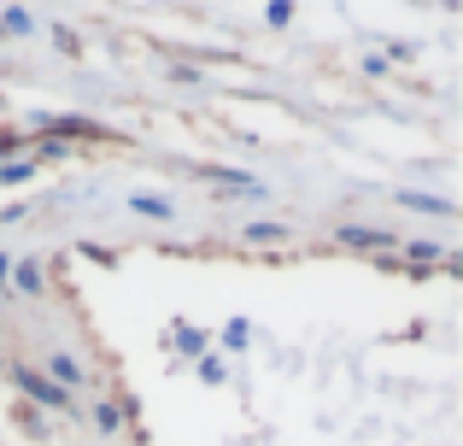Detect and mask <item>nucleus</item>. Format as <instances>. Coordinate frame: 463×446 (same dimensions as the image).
Returning a JSON list of instances; mask_svg holds the SVG:
<instances>
[{"label":"nucleus","mask_w":463,"mask_h":446,"mask_svg":"<svg viewBox=\"0 0 463 446\" xmlns=\"http://www.w3.org/2000/svg\"><path fill=\"white\" fill-rule=\"evenodd\" d=\"M12 382H18V388L30 394L35 405H47V412H71V394H65V388H53V382H47L42 370H30V365H12Z\"/></svg>","instance_id":"nucleus-1"},{"label":"nucleus","mask_w":463,"mask_h":446,"mask_svg":"<svg viewBox=\"0 0 463 446\" xmlns=\"http://www.w3.org/2000/svg\"><path fill=\"white\" fill-rule=\"evenodd\" d=\"M335 235L346 241V247H375V252H382V247H393V235H387V229H375V223H370V229H364V223H340Z\"/></svg>","instance_id":"nucleus-2"},{"label":"nucleus","mask_w":463,"mask_h":446,"mask_svg":"<svg viewBox=\"0 0 463 446\" xmlns=\"http://www.w3.org/2000/svg\"><path fill=\"white\" fill-rule=\"evenodd\" d=\"M42 124V136H100V124H89V118H35Z\"/></svg>","instance_id":"nucleus-3"},{"label":"nucleus","mask_w":463,"mask_h":446,"mask_svg":"<svg viewBox=\"0 0 463 446\" xmlns=\"http://www.w3.org/2000/svg\"><path fill=\"white\" fill-rule=\"evenodd\" d=\"M89 417H94V429H100V435H118V429L129 423V417H124V400H100V405H89Z\"/></svg>","instance_id":"nucleus-4"},{"label":"nucleus","mask_w":463,"mask_h":446,"mask_svg":"<svg viewBox=\"0 0 463 446\" xmlns=\"http://www.w3.org/2000/svg\"><path fill=\"white\" fill-rule=\"evenodd\" d=\"M129 212H136V218H158V223L176 218V206H170L165 195H129Z\"/></svg>","instance_id":"nucleus-5"},{"label":"nucleus","mask_w":463,"mask_h":446,"mask_svg":"<svg viewBox=\"0 0 463 446\" xmlns=\"http://www.w3.org/2000/svg\"><path fill=\"white\" fill-rule=\"evenodd\" d=\"M399 206H411V212H440V218H452V200L417 195V188H399Z\"/></svg>","instance_id":"nucleus-6"},{"label":"nucleus","mask_w":463,"mask_h":446,"mask_svg":"<svg viewBox=\"0 0 463 446\" xmlns=\"http://www.w3.org/2000/svg\"><path fill=\"white\" fill-rule=\"evenodd\" d=\"M35 171H42V159H6V165H0V188H18V183H30Z\"/></svg>","instance_id":"nucleus-7"},{"label":"nucleus","mask_w":463,"mask_h":446,"mask_svg":"<svg viewBox=\"0 0 463 446\" xmlns=\"http://www.w3.org/2000/svg\"><path fill=\"white\" fill-rule=\"evenodd\" d=\"M12 282H18V294H42V270H35V259H24V264H12Z\"/></svg>","instance_id":"nucleus-8"},{"label":"nucleus","mask_w":463,"mask_h":446,"mask_svg":"<svg viewBox=\"0 0 463 446\" xmlns=\"http://www.w3.org/2000/svg\"><path fill=\"white\" fill-rule=\"evenodd\" d=\"M247 241H288V223H247Z\"/></svg>","instance_id":"nucleus-9"},{"label":"nucleus","mask_w":463,"mask_h":446,"mask_svg":"<svg viewBox=\"0 0 463 446\" xmlns=\"http://www.w3.org/2000/svg\"><path fill=\"white\" fill-rule=\"evenodd\" d=\"M176 346H188V353L200 358V353H205V335H200V329H188V323H176Z\"/></svg>","instance_id":"nucleus-10"},{"label":"nucleus","mask_w":463,"mask_h":446,"mask_svg":"<svg viewBox=\"0 0 463 446\" xmlns=\"http://www.w3.org/2000/svg\"><path fill=\"white\" fill-rule=\"evenodd\" d=\"M411 264H417V259H446V247H434V241H411Z\"/></svg>","instance_id":"nucleus-11"},{"label":"nucleus","mask_w":463,"mask_h":446,"mask_svg":"<svg viewBox=\"0 0 463 446\" xmlns=\"http://www.w3.org/2000/svg\"><path fill=\"white\" fill-rule=\"evenodd\" d=\"M200 382H223V358H212V353H200Z\"/></svg>","instance_id":"nucleus-12"},{"label":"nucleus","mask_w":463,"mask_h":446,"mask_svg":"<svg viewBox=\"0 0 463 446\" xmlns=\"http://www.w3.org/2000/svg\"><path fill=\"white\" fill-rule=\"evenodd\" d=\"M6 30H12V35H30V12L12 6V12H6Z\"/></svg>","instance_id":"nucleus-13"},{"label":"nucleus","mask_w":463,"mask_h":446,"mask_svg":"<svg viewBox=\"0 0 463 446\" xmlns=\"http://www.w3.org/2000/svg\"><path fill=\"white\" fill-rule=\"evenodd\" d=\"M294 18V6H288V0H276V6H264V24H288Z\"/></svg>","instance_id":"nucleus-14"},{"label":"nucleus","mask_w":463,"mask_h":446,"mask_svg":"<svg viewBox=\"0 0 463 446\" xmlns=\"http://www.w3.org/2000/svg\"><path fill=\"white\" fill-rule=\"evenodd\" d=\"M223 346H247V323H229V329H223Z\"/></svg>","instance_id":"nucleus-15"},{"label":"nucleus","mask_w":463,"mask_h":446,"mask_svg":"<svg viewBox=\"0 0 463 446\" xmlns=\"http://www.w3.org/2000/svg\"><path fill=\"white\" fill-rule=\"evenodd\" d=\"M0 365H6V346H0Z\"/></svg>","instance_id":"nucleus-16"}]
</instances>
